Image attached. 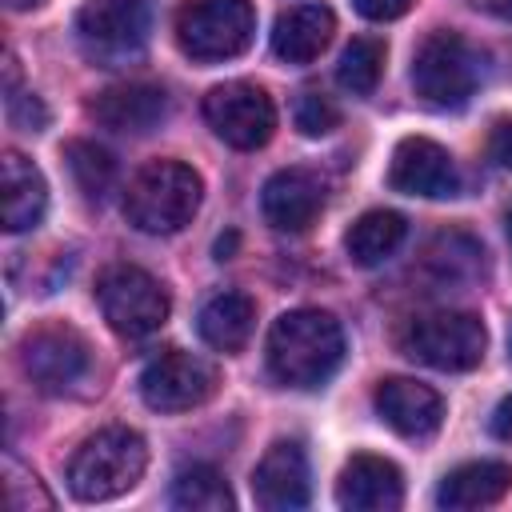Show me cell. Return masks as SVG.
Segmentation results:
<instances>
[{
    "mask_svg": "<svg viewBox=\"0 0 512 512\" xmlns=\"http://www.w3.org/2000/svg\"><path fill=\"white\" fill-rule=\"evenodd\" d=\"M356 4V12L364 16V20H396V16H404L416 0H352Z\"/></svg>",
    "mask_w": 512,
    "mask_h": 512,
    "instance_id": "obj_30",
    "label": "cell"
},
{
    "mask_svg": "<svg viewBox=\"0 0 512 512\" xmlns=\"http://www.w3.org/2000/svg\"><path fill=\"white\" fill-rule=\"evenodd\" d=\"M488 332L472 312H424L400 328V352L436 368V372H468L484 360Z\"/></svg>",
    "mask_w": 512,
    "mask_h": 512,
    "instance_id": "obj_6",
    "label": "cell"
},
{
    "mask_svg": "<svg viewBox=\"0 0 512 512\" xmlns=\"http://www.w3.org/2000/svg\"><path fill=\"white\" fill-rule=\"evenodd\" d=\"M480 84V56L476 48L452 32L436 28L412 56V88L428 108H464Z\"/></svg>",
    "mask_w": 512,
    "mask_h": 512,
    "instance_id": "obj_5",
    "label": "cell"
},
{
    "mask_svg": "<svg viewBox=\"0 0 512 512\" xmlns=\"http://www.w3.org/2000/svg\"><path fill=\"white\" fill-rule=\"evenodd\" d=\"M512 492V464L504 460H468L460 468H452L440 488H436V504L440 508H488L496 500H504Z\"/></svg>",
    "mask_w": 512,
    "mask_h": 512,
    "instance_id": "obj_19",
    "label": "cell"
},
{
    "mask_svg": "<svg viewBox=\"0 0 512 512\" xmlns=\"http://www.w3.org/2000/svg\"><path fill=\"white\" fill-rule=\"evenodd\" d=\"M144 468H148V444H144L140 432L120 428V424L100 428L68 460V488L84 504L116 500V496H124L128 488L140 484Z\"/></svg>",
    "mask_w": 512,
    "mask_h": 512,
    "instance_id": "obj_3",
    "label": "cell"
},
{
    "mask_svg": "<svg viewBox=\"0 0 512 512\" xmlns=\"http://www.w3.org/2000/svg\"><path fill=\"white\" fill-rule=\"evenodd\" d=\"M492 156H496V164L512 168V120H500L496 124V132H492Z\"/></svg>",
    "mask_w": 512,
    "mask_h": 512,
    "instance_id": "obj_31",
    "label": "cell"
},
{
    "mask_svg": "<svg viewBox=\"0 0 512 512\" xmlns=\"http://www.w3.org/2000/svg\"><path fill=\"white\" fill-rule=\"evenodd\" d=\"M252 324H256V304L244 292H216L196 316L204 344H212L216 352H240L252 336Z\"/></svg>",
    "mask_w": 512,
    "mask_h": 512,
    "instance_id": "obj_21",
    "label": "cell"
},
{
    "mask_svg": "<svg viewBox=\"0 0 512 512\" xmlns=\"http://www.w3.org/2000/svg\"><path fill=\"white\" fill-rule=\"evenodd\" d=\"M496 12L500 16H512V0H496Z\"/></svg>",
    "mask_w": 512,
    "mask_h": 512,
    "instance_id": "obj_35",
    "label": "cell"
},
{
    "mask_svg": "<svg viewBox=\"0 0 512 512\" xmlns=\"http://www.w3.org/2000/svg\"><path fill=\"white\" fill-rule=\"evenodd\" d=\"M404 232H408V224H404L400 212H392V208H372V212H364V216L344 232L348 260L360 264V268H376V264H384V260L400 248Z\"/></svg>",
    "mask_w": 512,
    "mask_h": 512,
    "instance_id": "obj_22",
    "label": "cell"
},
{
    "mask_svg": "<svg viewBox=\"0 0 512 512\" xmlns=\"http://www.w3.org/2000/svg\"><path fill=\"white\" fill-rule=\"evenodd\" d=\"M424 268L436 284H472L484 272V248L468 232H440L424 252Z\"/></svg>",
    "mask_w": 512,
    "mask_h": 512,
    "instance_id": "obj_23",
    "label": "cell"
},
{
    "mask_svg": "<svg viewBox=\"0 0 512 512\" xmlns=\"http://www.w3.org/2000/svg\"><path fill=\"white\" fill-rule=\"evenodd\" d=\"M0 172H4V228L8 232L36 228L48 208V184L40 168L20 152H4Z\"/></svg>",
    "mask_w": 512,
    "mask_h": 512,
    "instance_id": "obj_20",
    "label": "cell"
},
{
    "mask_svg": "<svg viewBox=\"0 0 512 512\" xmlns=\"http://www.w3.org/2000/svg\"><path fill=\"white\" fill-rule=\"evenodd\" d=\"M4 488H8V508L12 512H32V508H52V492L36 480V472L20 468L16 460H4Z\"/></svg>",
    "mask_w": 512,
    "mask_h": 512,
    "instance_id": "obj_27",
    "label": "cell"
},
{
    "mask_svg": "<svg viewBox=\"0 0 512 512\" xmlns=\"http://www.w3.org/2000/svg\"><path fill=\"white\" fill-rule=\"evenodd\" d=\"M504 232H508V244H512V208L504 212Z\"/></svg>",
    "mask_w": 512,
    "mask_h": 512,
    "instance_id": "obj_36",
    "label": "cell"
},
{
    "mask_svg": "<svg viewBox=\"0 0 512 512\" xmlns=\"http://www.w3.org/2000/svg\"><path fill=\"white\" fill-rule=\"evenodd\" d=\"M152 16L156 0H88L76 12V40L92 64L120 68L144 52Z\"/></svg>",
    "mask_w": 512,
    "mask_h": 512,
    "instance_id": "obj_4",
    "label": "cell"
},
{
    "mask_svg": "<svg viewBox=\"0 0 512 512\" xmlns=\"http://www.w3.org/2000/svg\"><path fill=\"white\" fill-rule=\"evenodd\" d=\"M388 184L404 196H424V200H444L460 192V172L448 156L428 136H408L396 144L392 164H388Z\"/></svg>",
    "mask_w": 512,
    "mask_h": 512,
    "instance_id": "obj_12",
    "label": "cell"
},
{
    "mask_svg": "<svg viewBox=\"0 0 512 512\" xmlns=\"http://www.w3.org/2000/svg\"><path fill=\"white\" fill-rule=\"evenodd\" d=\"M332 32H336L332 8H324V4H300V8H288V12L276 16L272 52L284 64H312L332 44Z\"/></svg>",
    "mask_w": 512,
    "mask_h": 512,
    "instance_id": "obj_18",
    "label": "cell"
},
{
    "mask_svg": "<svg viewBox=\"0 0 512 512\" xmlns=\"http://www.w3.org/2000/svg\"><path fill=\"white\" fill-rule=\"evenodd\" d=\"M336 504L348 512H392L404 504L400 468L384 456H352L336 480Z\"/></svg>",
    "mask_w": 512,
    "mask_h": 512,
    "instance_id": "obj_15",
    "label": "cell"
},
{
    "mask_svg": "<svg viewBox=\"0 0 512 512\" xmlns=\"http://www.w3.org/2000/svg\"><path fill=\"white\" fill-rule=\"evenodd\" d=\"M8 120L20 132H40L48 124V108L32 92H8Z\"/></svg>",
    "mask_w": 512,
    "mask_h": 512,
    "instance_id": "obj_29",
    "label": "cell"
},
{
    "mask_svg": "<svg viewBox=\"0 0 512 512\" xmlns=\"http://www.w3.org/2000/svg\"><path fill=\"white\" fill-rule=\"evenodd\" d=\"M320 208H324V184H320V176H312L304 168H280L276 176H268V184L260 192V212L276 232L312 228Z\"/></svg>",
    "mask_w": 512,
    "mask_h": 512,
    "instance_id": "obj_16",
    "label": "cell"
},
{
    "mask_svg": "<svg viewBox=\"0 0 512 512\" xmlns=\"http://www.w3.org/2000/svg\"><path fill=\"white\" fill-rule=\"evenodd\" d=\"M200 200H204V180L196 168L180 160H152L132 176L124 192V216L132 228L148 236H172L184 224H192Z\"/></svg>",
    "mask_w": 512,
    "mask_h": 512,
    "instance_id": "obj_2",
    "label": "cell"
},
{
    "mask_svg": "<svg viewBox=\"0 0 512 512\" xmlns=\"http://www.w3.org/2000/svg\"><path fill=\"white\" fill-rule=\"evenodd\" d=\"M256 36L252 0H192L176 20V44L184 56L212 64L240 56Z\"/></svg>",
    "mask_w": 512,
    "mask_h": 512,
    "instance_id": "obj_8",
    "label": "cell"
},
{
    "mask_svg": "<svg viewBox=\"0 0 512 512\" xmlns=\"http://www.w3.org/2000/svg\"><path fill=\"white\" fill-rule=\"evenodd\" d=\"M168 500H172V508H188V512H228L232 488L212 464H188L176 472Z\"/></svg>",
    "mask_w": 512,
    "mask_h": 512,
    "instance_id": "obj_24",
    "label": "cell"
},
{
    "mask_svg": "<svg viewBox=\"0 0 512 512\" xmlns=\"http://www.w3.org/2000/svg\"><path fill=\"white\" fill-rule=\"evenodd\" d=\"M88 112L96 116V124L112 128V132H128V136H144L152 128H160V120L168 116V96L156 84H116L104 88Z\"/></svg>",
    "mask_w": 512,
    "mask_h": 512,
    "instance_id": "obj_17",
    "label": "cell"
},
{
    "mask_svg": "<svg viewBox=\"0 0 512 512\" xmlns=\"http://www.w3.org/2000/svg\"><path fill=\"white\" fill-rule=\"evenodd\" d=\"M492 436L504 440V444H512V396H504L496 404V412H492Z\"/></svg>",
    "mask_w": 512,
    "mask_h": 512,
    "instance_id": "obj_32",
    "label": "cell"
},
{
    "mask_svg": "<svg viewBox=\"0 0 512 512\" xmlns=\"http://www.w3.org/2000/svg\"><path fill=\"white\" fill-rule=\"evenodd\" d=\"M96 300H100V312L108 320V328L124 340H144L152 332L164 328L168 312H172V300L164 292V284L136 268V264H112L100 272L96 280Z\"/></svg>",
    "mask_w": 512,
    "mask_h": 512,
    "instance_id": "obj_7",
    "label": "cell"
},
{
    "mask_svg": "<svg viewBox=\"0 0 512 512\" xmlns=\"http://www.w3.org/2000/svg\"><path fill=\"white\" fill-rule=\"evenodd\" d=\"M344 360V328L332 312L292 308L268 328V372L284 388H320Z\"/></svg>",
    "mask_w": 512,
    "mask_h": 512,
    "instance_id": "obj_1",
    "label": "cell"
},
{
    "mask_svg": "<svg viewBox=\"0 0 512 512\" xmlns=\"http://www.w3.org/2000/svg\"><path fill=\"white\" fill-rule=\"evenodd\" d=\"M232 244H236V236H232V232H228V240L220 236V240H216V260H228V252H232Z\"/></svg>",
    "mask_w": 512,
    "mask_h": 512,
    "instance_id": "obj_33",
    "label": "cell"
},
{
    "mask_svg": "<svg viewBox=\"0 0 512 512\" xmlns=\"http://www.w3.org/2000/svg\"><path fill=\"white\" fill-rule=\"evenodd\" d=\"M376 412L380 420L404 436V440H428L440 432L444 424V400L436 388L420 384V380H408V376H388L376 384Z\"/></svg>",
    "mask_w": 512,
    "mask_h": 512,
    "instance_id": "obj_13",
    "label": "cell"
},
{
    "mask_svg": "<svg viewBox=\"0 0 512 512\" xmlns=\"http://www.w3.org/2000/svg\"><path fill=\"white\" fill-rule=\"evenodd\" d=\"M20 368L44 396H64L92 376V348L76 328L48 324L20 340Z\"/></svg>",
    "mask_w": 512,
    "mask_h": 512,
    "instance_id": "obj_9",
    "label": "cell"
},
{
    "mask_svg": "<svg viewBox=\"0 0 512 512\" xmlns=\"http://www.w3.org/2000/svg\"><path fill=\"white\" fill-rule=\"evenodd\" d=\"M292 116H296V128L304 136H324V132H332L340 124V108L320 92H300Z\"/></svg>",
    "mask_w": 512,
    "mask_h": 512,
    "instance_id": "obj_28",
    "label": "cell"
},
{
    "mask_svg": "<svg viewBox=\"0 0 512 512\" xmlns=\"http://www.w3.org/2000/svg\"><path fill=\"white\" fill-rule=\"evenodd\" d=\"M216 384H220L216 364L196 356V352H184V348H164L140 372V396L152 412L200 408L204 400H212Z\"/></svg>",
    "mask_w": 512,
    "mask_h": 512,
    "instance_id": "obj_11",
    "label": "cell"
},
{
    "mask_svg": "<svg viewBox=\"0 0 512 512\" xmlns=\"http://www.w3.org/2000/svg\"><path fill=\"white\" fill-rule=\"evenodd\" d=\"M308 492H312V484H308V456H304V448L296 440H276L260 456V464L252 472L256 504L268 508V512H288V508H304Z\"/></svg>",
    "mask_w": 512,
    "mask_h": 512,
    "instance_id": "obj_14",
    "label": "cell"
},
{
    "mask_svg": "<svg viewBox=\"0 0 512 512\" xmlns=\"http://www.w3.org/2000/svg\"><path fill=\"white\" fill-rule=\"evenodd\" d=\"M384 40L376 36H356L344 52H340V64H336V84L352 96H368L376 84H380V72H384Z\"/></svg>",
    "mask_w": 512,
    "mask_h": 512,
    "instance_id": "obj_25",
    "label": "cell"
},
{
    "mask_svg": "<svg viewBox=\"0 0 512 512\" xmlns=\"http://www.w3.org/2000/svg\"><path fill=\"white\" fill-rule=\"evenodd\" d=\"M4 4H8V8H12V12H24V8H36V4H40V0H4Z\"/></svg>",
    "mask_w": 512,
    "mask_h": 512,
    "instance_id": "obj_34",
    "label": "cell"
},
{
    "mask_svg": "<svg viewBox=\"0 0 512 512\" xmlns=\"http://www.w3.org/2000/svg\"><path fill=\"white\" fill-rule=\"evenodd\" d=\"M64 160H68V168H72L76 188H80L88 200H104V192H108L112 180H116L112 156H108L100 144H92V140H72V144H64Z\"/></svg>",
    "mask_w": 512,
    "mask_h": 512,
    "instance_id": "obj_26",
    "label": "cell"
},
{
    "mask_svg": "<svg viewBox=\"0 0 512 512\" xmlns=\"http://www.w3.org/2000/svg\"><path fill=\"white\" fill-rule=\"evenodd\" d=\"M204 120L224 144H232L240 152H252V148H264L272 140L276 104L260 84L228 80V84H216L204 96Z\"/></svg>",
    "mask_w": 512,
    "mask_h": 512,
    "instance_id": "obj_10",
    "label": "cell"
}]
</instances>
